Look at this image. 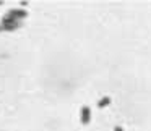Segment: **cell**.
Segmentation results:
<instances>
[{"mask_svg": "<svg viewBox=\"0 0 151 131\" xmlns=\"http://www.w3.org/2000/svg\"><path fill=\"white\" fill-rule=\"evenodd\" d=\"M17 28H20V21L7 15V16L4 18V21H2V29L4 31H13V29H17Z\"/></svg>", "mask_w": 151, "mask_h": 131, "instance_id": "cell-1", "label": "cell"}, {"mask_svg": "<svg viewBox=\"0 0 151 131\" xmlns=\"http://www.w3.org/2000/svg\"><path fill=\"white\" fill-rule=\"evenodd\" d=\"M114 131H124V128H120V126H115V128H114Z\"/></svg>", "mask_w": 151, "mask_h": 131, "instance_id": "cell-5", "label": "cell"}, {"mask_svg": "<svg viewBox=\"0 0 151 131\" xmlns=\"http://www.w3.org/2000/svg\"><path fill=\"white\" fill-rule=\"evenodd\" d=\"M109 104H111V97H102L101 100L98 102V107L99 108H104V107H107Z\"/></svg>", "mask_w": 151, "mask_h": 131, "instance_id": "cell-4", "label": "cell"}, {"mask_svg": "<svg viewBox=\"0 0 151 131\" xmlns=\"http://www.w3.org/2000/svg\"><path fill=\"white\" fill-rule=\"evenodd\" d=\"M8 16H12V18H15V20L20 21L21 18H26L28 13L24 10H10V11H8Z\"/></svg>", "mask_w": 151, "mask_h": 131, "instance_id": "cell-3", "label": "cell"}, {"mask_svg": "<svg viewBox=\"0 0 151 131\" xmlns=\"http://www.w3.org/2000/svg\"><path fill=\"white\" fill-rule=\"evenodd\" d=\"M89 120H91V110H89V107H81V123L83 125H88Z\"/></svg>", "mask_w": 151, "mask_h": 131, "instance_id": "cell-2", "label": "cell"}]
</instances>
